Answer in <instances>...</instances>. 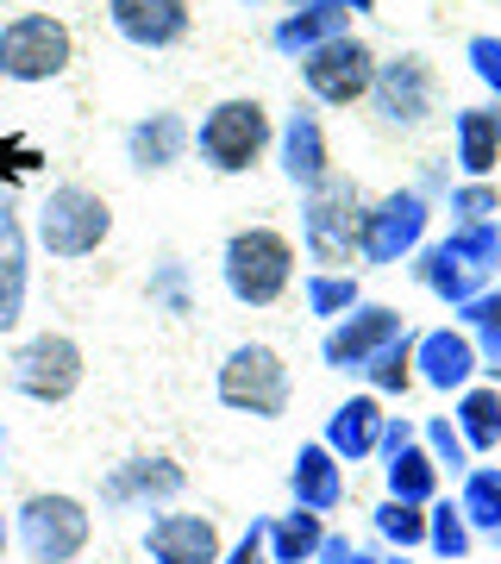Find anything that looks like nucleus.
Listing matches in <instances>:
<instances>
[{"instance_id":"obj_1","label":"nucleus","mask_w":501,"mask_h":564,"mask_svg":"<svg viewBox=\"0 0 501 564\" xmlns=\"http://www.w3.org/2000/svg\"><path fill=\"white\" fill-rule=\"evenodd\" d=\"M220 276L239 307H276L295 282V245L276 226H239L220 251Z\"/></svg>"},{"instance_id":"obj_2","label":"nucleus","mask_w":501,"mask_h":564,"mask_svg":"<svg viewBox=\"0 0 501 564\" xmlns=\"http://www.w3.org/2000/svg\"><path fill=\"white\" fill-rule=\"evenodd\" d=\"M270 144H276V126H270V107H263L258 95H226V101H214L195 126L200 163L220 170V176H244Z\"/></svg>"},{"instance_id":"obj_3","label":"nucleus","mask_w":501,"mask_h":564,"mask_svg":"<svg viewBox=\"0 0 501 564\" xmlns=\"http://www.w3.org/2000/svg\"><path fill=\"white\" fill-rule=\"evenodd\" d=\"M32 226H39V245L57 263H81V258H95L100 245H107L113 207H107V195L81 188V182H57V188L39 202V220Z\"/></svg>"},{"instance_id":"obj_4","label":"nucleus","mask_w":501,"mask_h":564,"mask_svg":"<svg viewBox=\"0 0 501 564\" xmlns=\"http://www.w3.org/2000/svg\"><path fill=\"white\" fill-rule=\"evenodd\" d=\"M69 63H76V32L57 13H13L0 25V82L39 88V82H57Z\"/></svg>"},{"instance_id":"obj_5","label":"nucleus","mask_w":501,"mask_h":564,"mask_svg":"<svg viewBox=\"0 0 501 564\" xmlns=\"http://www.w3.org/2000/svg\"><path fill=\"white\" fill-rule=\"evenodd\" d=\"M358 226H363V195L358 182L326 176L320 188H307L301 202V245L320 270H339V263L358 258Z\"/></svg>"},{"instance_id":"obj_6","label":"nucleus","mask_w":501,"mask_h":564,"mask_svg":"<svg viewBox=\"0 0 501 564\" xmlns=\"http://www.w3.org/2000/svg\"><path fill=\"white\" fill-rule=\"evenodd\" d=\"M220 402L232 414H258V421H282L288 414V364L276 345H232L220 364Z\"/></svg>"},{"instance_id":"obj_7","label":"nucleus","mask_w":501,"mask_h":564,"mask_svg":"<svg viewBox=\"0 0 501 564\" xmlns=\"http://www.w3.org/2000/svg\"><path fill=\"white\" fill-rule=\"evenodd\" d=\"M301 82H307V95L320 107H358L370 101V82H377V51L351 32L339 39L314 44L307 57H301Z\"/></svg>"},{"instance_id":"obj_8","label":"nucleus","mask_w":501,"mask_h":564,"mask_svg":"<svg viewBox=\"0 0 501 564\" xmlns=\"http://www.w3.org/2000/svg\"><path fill=\"white\" fill-rule=\"evenodd\" d=\"M88 533H95V514L76 502V496H25L20 508V545L32 564H69L88 545Z\"/></svg>"},{"instance_id":"obj_9","label":"nucleus","mask_w":501,"mask_h":564,"mask_svg":"<svg viewBox=\"0 0 501 564\" xmlns=\"http://www.w3.org/2000/svg\"><path fill=\"white\" fill-rule=\"evenodd\" d=\"M426 220H433V202H426L421 188H395V195L370 202L363 207V226H358V258L363 263H401L407 251H421Z\"/></svg>"},{"instance_id":"obj_10","label":"nucleus","mask_w":501,"mask_h":564,"mask_svg":"<svg viewBox=\"0 0 501 564\" xmlns=\"http://www.w3.org/2000/svg\"><path fill=\"white\" fill-rule=\"evenodd\" d=\"M13 389L32 395V402L57 408L81 389V345L69 333H32V339L13 351Z\"/></svg>"},{"instance_id":"obj_11","label":"nucleus","mask_w":501,"mask_h":564,"mask_svg":"<svg viewBox=\"0 0 501 564\" xmlns=\"http://www.w3.org/2000/svg\"><path fill=\"white\" fill-rule=\"evenodd\" d=\"M433 63L421 51H401V57L377 63V82H370V107H377L382 126H426L433 120Z\"/></svg>"},{"instance_id":"obj_12","label":"nucleus","mask_w":501,"mask_h":564,"mask_svg":"<svg viewBox=\"0 0 501 564\" xmlns=\"http://www.w3.org/2000/svg\"><path fill=\"white\" fill-rule=\"evenodd\" d=\"M401 333H407V326H401L395 307H382V302H358L339 326H333V333H326L320 351H326V364H333V370H363V364L377 358V351H382L389 339H401Z\"/></svg>"},{"instance_id":"obj_13","label":"nucleus","mask_w":501,"mask_h":564,"mask_svg":"<svg viewBox=\"0 0 501 564\" xmlns=\"http://www.w3.org/2000/svg\"><path fill=\"white\" fill-rule=\"evenodd\" d=\"M188 0H107V25L139 51H170L188 39Z\"/></svg>"},{"instance_id":"obj_14","label":"nucleus","mask_w":501,"mask_h":564,"mask_svg":"<svg viewBox=\"0 0 501 564\" xmlns=\"http://www.w3.org/2000/svg\"><path fill=\"white\" fill-rule=\"evenodd\" d=\"M477 370H482V358H477V339L470 333H458V326H433V333H421L414 339V377L421 383H433V389H470L477 383Z\"/></svg>"},{"instance_id":"obj_15","label":"nucleus","mask_w":501,"mask_h":564,"mask_svg":"<svg viewBox=\"0 0 501 564\" xmlns=\"http://www.w3.org/2000/svg\"><path fill=\"white\" fill-rule=\"evenodd\" d=\"M276 158H282V176L295 182L301 195L307 188H320L326 176H333V151H326V126L314 107H295L288 120H282L276 132Z\"/></svg>"},{"instance_id":"obj_16","label":"nucleus","mask_w":501,"mask_h":564,"mask_svg":"<svg viewBox=\"0 0 501 564\" xmlns=\"http://www.w3.org/2000/svg\"><path fill=\"white\" fill-rule=\"evenodd\" d=\"M151 564H220V527L207 514H157L144 527Z\"/></svg>"},{"instance_id":"obj_17","label":"nucleus","mask_w":501,"mask_h":564,"mask_svg":"<svg viewBox=\"0 0 501 564\" xmlns=\"http://www.w3.org/2000/svg\"><path fill=\"white\" fill-rule=\"evenodd\" d=\"M182 464L176 458H126L107 484H100V502L107 508H151V502H170L182 496Z\"/></svg>"},{"instance_id":"obj_18","label":"nucleus","mask_w":501,"mask_h":564,"mask_svg":"<svg viewBox=\"0 0 501 564\" xmlns=\"http://www.w3.org/2000/svg\"><path fill=\"white\" fill-rule=\"evenodd\" d=\"M370 7H377V0H307V7H295V13L276 25V51L282 57H307L314 44L351 32V13H370Z\"/></svg>"},{"instance_id":"obj_19","label":"nucleus","mask_w":501,"mask_h":564,"mask_svg":"<svg viewBox=\"0 0 501 564\" xmlns=\"http://www.w3.org/2000/svg\"><path fill=\"white\" fill-rule=\"evenodd\" d=\"M451 144H458V170L470 182H489L501 163V107H458L451 113Z\"/></svg>"},{"instance_id":"obj_20","label":"nucleus","mask_w":501,"mask_h":564,"mask_svg":"<svg viewBox=\"0 0 501 564\" xmlns=\"http://www.w3.org/2000/svg\"><path fill=\"white\" fill-rule=\"evenodd\" d=\"M382 421H389V414H382L377 395H351V402L333 408V421H326V440H320V445H326L339 464H358V458H370V452H377Z\"/></svg>"},{"instance_id":"obj_21","label":"nucleus","mask_w":501,"mask_h":564,"mask_svg":"<svg viewBox=\"0 0 501 564\" xmlns=\"http://www.w3.org/2000/svg\"><path fill=\"white\" fill-rule=\"evenodd\" d=\"M188 144H195V132L182 126V113H144V120L126 132V158H132V170L157 176V170H176Z\"/></svg>"},{"instance_id":"obj_22","label":"nucleus","mask_w":501,"mask_h":564,"mask_svg":"<svg viewBox=\"0 0 501 564\" xmlns=\"http://www.w3.org/2000/svg\"><path fill=\"white\" fill-rule=\"evenodd\" d=\"M288 489H295V508L307 514H333L345 502V464L326 452V445H301L295 470H288Z\"/></svg>"},{"instance_id":"obj_23","label":"nucleus","mask_w":501,"mask_h":564,"mask_svg":"<svg viewBox=\"0 0 501 564\" xmlns=\"http://www.w3.org/2000/svg\"><path fill=\"white\" fill-rule=\"evenodd\" d=\"M464 433V445L470 452H495L501 445V383H470L458 395V421H451Z\"/></svg>"},{"instance_id":"obj_24","label":"nucleus","mask_w":501,"mask_h":564,"mask_svg":"<svg viewBox=\"0 0 501 564\" xmlns=\"http://www.w3.org/2000/svg\"><path fill=\"white\" fill-rule=\"evenodd\" d=\"M389 496L395 502H414V508H433V496H439V464H433V452L421 440L401 445L395 458H389Z\"/></svg>"},{"instance_id":"obj_25","label":"nucleus","mask_w":501,"mask_h":564,"mask_svg":"<svg viewBox=\"0 0 501 564\" xmlns=\"http://www.w3.org/2000/svg\"><path fill=\"white\" fill-rule=\"evenodd\" d=\"M414 276H421L426 289L439 295V302H451V307H464L470 295H482V276H477V270H464V263L451 258V251H445V239H439V245H426V251H421Z\"/></svg>"},{"instance_id":"obj_26","label":"nucleus","mask_w":501,"mask_h":564,"mask_svg":"<svg viewBox=\"0 0 501 564\" xmlns=\"http://www.w3.org/2000/svg\"><path fill=\"white\" fill-rule=\"evenodd\" d=\"M320 540H326V514L295 508V514L270 521V564H307V558H320Z\"/></svg>"},{"instance_id":"obj_27","label":"nucleus","mask_w":501,"mask_h":564,"mask_svg":"<svg viewBox=\"0 0 501 564\" xmlns=\"http://www.w3.org/2000/svg\"><path fill=\"white\" fill-rule=\"evenodd\" d=\"M464 521H470V533H489V540H501V470H489V464H470L464 470Z\"/></svg>"},{"instance_id":"obj_28","label":"nucleus","mask_w":501,"mask_h":564,"mask_svg":"<svg viewBox=\"0 0 501 564\" xmlns=\"http://www.w3.org/2000/svg\"><path fill=\"white\" fill-rule=\"evenodd\" d=\"M464 333H477V358L482 370L501 383V289H482V295H470V302L458 307Z\"/></svg>"},{"instance_id":"obj_29","label":"nucleus","mask_w":501,"mask_h":564,"mask_svg":"<svg viewBox=\"0 0 501 564\" xmlns=\"http://www.w3.org/2000/svg\"><path fill=\"white\" fill-rule=\"evenodd\" d=\"M25 314V239L20 226L0 232V333H13Z\"/></svg>"},{"instance_id":"obj_30","label":"nucleus","mask_w":501,"mask_h":564,"mask_svg":"<svg viewBox=\"0 0 501 564\" xmlns=\"http://www.w3.org/2000/svg\"><path fill=\"white\" fill-rule=\"evenodd\" d=\"M301 295H307V307H314L320 321H345V314L363 302V295H358V276H351V270H314Z\"/></svg>"},{"instance_id":"obj_31","label":"nucleus","mask_w":501,"mask_h":564,"mask_svg":"<svg viewBox=\"0 0 501 564\" xmlns=\"http://www.w3.org/2000/svg\"><path fill=\"white\" fill-rule=\"evenodd\" d=\"M445 251L464 263V270H477V276H489L501 263V220H477V226H458L451 239H445Z\"/></svg>"},{"instance_id":"obj_32","label":"nucleus","mask_w":501,"mask_h":564,"mask_svg":"<svg viewBox=\"0 0 501 564\" xmlns=\"http://www.w3.org/2000/svg\"><path fill=\"white\" fill-rule=\"evenodd\" d=\"M363 377H370V389H377V395H401V389L414 383V339H407V333H401V339H389L377 358L363 364Z\"/></svg>"},{"instance_id":"obj_33","label":"nucleus","mask_w":501,"mask_h":564,"mask_svg":"<svg viewBox=\"0 0 501 564\" xmlns=\"http://www.w3.org/2000/svg\"><path fill=\"white\" fill-rule=\"evenodd\" d=\"M426 545H433L439 558H451V564L470 552V521H464L458 502H433L426 508Z\"/></svg>"},{"instance_id":"obj_34","label":"nucleus","mask_w":501,"mask_h":564,"mask_svg":"<svg viewBox=\"0 0 501 564\" xmlns=\"http://www.w3.org/2000/svg\"><path fill=\"white\" fill-rule=\"evenodd\" d=\"M377 533H382V540H395L401 552H407V545H426V508L395 502V496H389V502L377 508Z\"/></svg>"},{"instance_id":"obj_35","label":"nucleus","mask_w":501,"mask_h":564,"mask_svg":"<svg viewBox=\"0 0 501 564\" xmlns=\"http://www.w3.org/2000/svg\"><path fill=\"white\" fill-rule=\"evenodd\" d=\"M421 440H426V452H433V464H439V470H451V477H464V470H470V445H464V433L445 421V414L421 426Z\"/></svg>"},{"instance_id":"obj_36","label":"nucleus","mask_w":501,"mask_h":564,"mask_svg":"<svg viewBox=\"0 0 501 564\" xmlns=\"http://www.w3.org/2000/svg\"><path fill=\"white\" fill-rule=\"evenodd\" d=\"M451 214H458L464 226L489 220V214H501V188H489V182H458V188H451Z\"/></svg>"},{"instance_id":"obj_37","label":"nucleus","mask_w":501,"mask_h":564,"mask_svg":"<svg viewBox=\"0 0 501 564\" xmlns=\"http://www.w3.org/2000/svg\"><path fill=\"white\" fill-rule=\"evenodd\" d=\"M464 57H470V69H477L482 88H495V95H501V39H489V32H482V39L464 44Z\"/></svg>"},{"instance_id":"obj_38","label":"nucleus","mask_w":501,"mask_h":564,"mask_svg":"<svg viewBox=\"0 0 501 564\" xmlns=\"http://www.w3.org/2000/svg\"><path fill=\"white\" fill-rule=\"evenodd\" d=\"M226 564H270V521H251V533L232 545V558Z\"/></svg>"},{"instance_id":"obj_39","label":"nucleus","mask_w":501,"mask_h":564,"mask_svg":"<svg viewBox=\"0 0 501 564\" xmlns=\"http://www.w3.org/2000/svg\"><path fill=\"white\" fill-rule=\"evenodd\" d=\"M151 295H157V302H170L176 314H188V295H182V263H163L157 282H151Z\"/></svg>"},{"instance_id":"obj_40","label":"nucleus","mask_w":501,"mask_h":564,"mask_svg":"<svg viewBox=\"0 0 501 564\" xmlns=\"http://www.w3.org/2000/svg\"><path fill=\"white\" fill-rule=\"evenodd\" d=\"M351 564H377V558H370V552H351Z\"/></svg>"},{"instance_id":"obj_41","label":"nucleus","mask_w":501,"mask_h":564,"mask_svg":"<svg viewBox=\"0 0 501 564\" xmlns=\"http://www.w3.org/2000/svg\"><path fill=\"white\" fill-rule=\"evenodd\" d=\"M389 564H407V558H389Z\"/></svg>"},{"instance_id":"obj_42","label":"nucleus","mask_w":501,"mask_h":564,"mask_svg":"<svg viewBox=\"0 0 501 564\" xmlns=\"http://www.w3.org/2000/svg\"><path fill=\"white\" fill-rule=\"evenodd\" d=\"M0 545H7V533H0Z\"/></svg>"},{"instance_id":"obj_43","label":"nucleus","mask_w":501,"mask_h":564,"mask_svg":"<svg viewBox=\"0 0 501 564\" xmlns=\"http://www.w3.org/2000/svg\"><path fill=\"white\" fill-rule=\"evenodd\" d=\"M301 7H307V0H301Z\"/></svg>"}]
</instances>
